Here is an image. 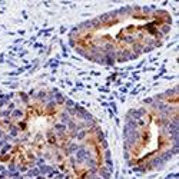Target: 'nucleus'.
Segmentation results:
<instances>
[{
	"label": "nucleus",
	"mask_w": 179,
	"mask_h": 179,
	"mask_svg": "<svg viewBox=\"0 0 179 179\" xmlns=\"http://www.w3.org/2000/svg\"><path fill=\"white\" fill-rule=\"evenodd\" d=\"M143 103H145V105H152V103H153V98L145 99V100H143Z\"/></svg>",
	"instance_id": "393cba45"
},
{
	"label": "nucleus",
	"mask_w": 179,
	"mask_h": 179,
	"mask_svg": "<svg viewBox=\"0 0 179 179\" xmlns=\"http://www.w3.org/2000/svg\"><path fill=\"white\" fill-rule=\"evenodd\" d=\"M103 158H105V161H106V159H112V158H110V151H109V149H106V151H105Z\"/></svg>",
	"instance_id": "b1692460"
},
{
	"label": "nucleus",
	"mask_w": 179,
	"mask_h": 179,
	"mask_svg": "<svg viewBox=\"0 0 179 179\" xmlns=\"http://www.w3.org/2000/svg\"><path fill=\"white\" fill-rule=\"evenodd\" d=\"M122 39H123L125 43H129V45H133V43L136 42V37H135V36H132V34H126V36H123Z\"/></svg>",
	"instance_id": "ddd939ff"
},
{
	"label": "nucleus",
	"mask_w": 179,
	"mask_h": 179,
	"mask_svg": "<svg viewBox=\"0 0 179 179\" xmlns=\"http://www.w3.org/2000/svg\"><path fill=\"white\" fill-rule=\"evenodd\" d=\"M4 171H7V168L4 165H0V172H4Z\"/></svg>",
	"instance_id": "bb28decb"
},
{
	"label": "nucleus",
	"mask_w": 179,
	"mask_h": 179,
	"mask_svg": "<svg viewBox=\"0 0 179 179\" xmlns=\"http://www.w3.org/2000/svg\"><path fill=\"white\" fill-rule=\"evenodd\" d=\"M7 171H9V172H16V171H17V165L13 162V161H12V162L7 165Z\"/></svg>",
	"instance_id": "a211bd4d"
},
{
	"label": "nucleus",
	"mask_w": 179,
	"mask_h": 179,
	"mask_svg": "<svg viewBox=\"0 0 179 179\" xmlns=\"http://www.w3.org/2000/svg\"><path fill=\"white\" fill-rule=\"evenodd\" d=\"M66 99L60 92H56L55 93V102H56V105H65V102H66Z\"/></svg>",
	"instance_id": "1a4fd4ad"
},
{
	"label": "nucleus",
	"mask_w": 179,
	"mask_h": 179,
	"mask_svg": "<svg viewBox=\"0 0 179 179\" xmlns=\"http://www.w3.org/2000/svg\"><path fill=\"white\" fill-rule=\"evenodd\" d=\"M100 146H102V149H103V151L109 149V145H107V142H106V140H102V142H100Z\"/></svg>",
	"instance_id": "5701e85b"
},
{
	"label": "nucleus",
	"mask_w": 179,
	"mask_h": 179,
	"mask_svg": "<svg viewBox=\"0 0 179 179\" xmlns=\"http://www.w3.org/2000/svg\"><path fill=\"white\" fill-rule=\"evenodd\" d=\"M83 165H85V166H86L88 169H92V168H98V166H99L98 161H96V159H95L93 156H92V158H89V159H86Z\"/></svg>",
	"instance_id": "39448f33"
},
{
	"label": "nucleus",
	"mask_w": 179,
	"mask_h": 179,
	"mask_svg": "<svg viewBox=\"0 0 179 179\" xmlns=\"http://www.w3.org/2000/svg\"><path fill=\"white\" fill-rule=\"evenodd\" d=\"M34 163H36V166L39 168V166H42V165H45V163H46V159H45L43 156H40V158H36Z\"/></svg>",
	"instance_id": "f3484780"
},
{
	"label": "nucleus",
	"mask_w": 179,
	"mask_h": 179,
	"mask_svg": "<svg viewBox=\"0 0 179 179\" xmlns=\"http://www.w3.org/2000/svg\"><path fill=\"white\" fill-rule=\"evenodd\" d=\"M19 96L22 98L23 103H26V105L29 103V95H26V93H23V92H20V93H19Z\"/></svg>",
	"instance_id": "aec40b11"
},
{
	"label": "nucleus",
	"mask_w": 179,
	"mask_h": 179,
	"mask_svg": "<svg viewBox=\"0 0 179 179\" xmlns=\"http://www.w3.org/2000/svg\"><path fill=\"white\" fill-rule=\"evenodd\" d=\"M172 156H173V153H172V151H171V149H168V151H163L162 153L159 155V158L162 159L163 162H168V161L171 159Z\"/></svg>",
	"instance_id": "6e6552de"
},
{
	"label": "nucleus",
	"mask_w": 179,
	"mask_h": 179,
	"mask_svg": "<svg viewBox=\"0 0 179 179\" xmlns=\"http://www.w3.org/2000/svg\"><path fill=\"white\" fill-rule=\"evenodd\" d=\"M70 116H69V113L66 112V110H63V112H60L59 113V122L60 123H63V125H67V123L70 122Z\"/></svg>",
	"instance_id": "20e7f679"
},
{
	"label": "nucleus",
	"mask_w": 179,
	"mask_h": 179,
	"mask_svg": "<svg viewBox=\"0 0 179 179\" xmlns=\"http://www.w3.org/2000/svg\"><path fill=\"white\" fill-rule=\"evenodd\" d=\"M46 138H47L49 145H53V146H56L57 145V138H56V135H55V130L53 129H49L47 132H46Z\"/></svg>",
	"instance_id": "7ed1b4c3"
},
{
	"label": "nucleus",
	"mask_w": 179,
	"mask_h": 179,
	"mask_svg": "<svg viewBox=\"0 0 179 179\" xmlns=\"http://www.w3.org/2000/svg\"><path fill=\"white\" fill-rule=\"evenodd\" d=\"M12 179H25V176H22V175H20V176H17V178H12Z\"/></svg>",
	"instance_id": "c756f323"
},
{
	"label": "nucleus",
	"mask_w": 179,
	"mask_h": 179,
	"mask_svg": "<svg viewBox=\"0 0 179 179\" xmlns=\"http://www.w3.org/2000/svg\"><path fill=\"white\" fill-rule=\"evenodd\" d=\"M75 105H76V103H75L72 99H66V102H65V107H66V109H69V107H75Z\"/></svg>",
	"instance_id": "6ab92c4d"
},
{
	"label": "nucleus",
	"mask_w": 179,
	"mask_h": 179,
	"mask_svg": "<svg viewBox=\"0 0 179 179\" xmlns=\"http://www.w3.org/2000/svg\"><path fill=\"white\" fill-rule=\"evenodd\" d=\"M169 30H171V26H169V25H162V26H161V32H159V33L163 36V34H168Z\"/></svg>",
	"instance_id": "dca6fc26"
},
{
	"label": "nucleus",
	"mask_w": 179,
	"mask_h": 179,
	"mask_svg": "<svg viewBox=\"0 0 179 179\" xmlns=\"http://www.w3.org/2000/svg\"><path fill=\"white\" fill-rule=\"evenodd\" d=\"M7 109L10 110V112H13V110L16 109V105H15V102H9V103H7Z\"/></svg>",
	"instance_id": "4be33fe9"
},
{
	"label": "nucleus",
	"mask_w": 179,
	"mask_h": 179,
	"mask_svg": "<svg viewBox=\"0 0 179 179\" xmlns=\"http://www.w3.org/2000/svg\"><path fill=\"white\" fill-rule=\"evenodd\" d=\"M0 139H1V138H0Z\"/></svg>",
	"instance_id": "7c9ffc66"
},
{
	"label": "nucleus",
	"mask_w": 179,
	"mask_h": 179,
	"mask_svg": "<svg viewBox=\"0 0 179 179\" xmlns=\"http://www.w3.org/2000/svg\"><path fill=\"white\" fill-rule=\"evenodd\" d=\"M3 136H4V130L0 128V138H3Z\"/></svg>",
	"instance_id": "cd10ccee"
},
{
	"label": "nucleus",
	"mask_w": 179,
	"mask_h": 179,
	"mask_svg": "<svg viewBox=\"0 0 179 179\" xmlns=\"http://www.w3.org/2000/svg\"><path fill=\"white\" fill-rule=\"evenodd\" d=\"M12 121H16V122H20L23 118H25V112L22 110V109H19V107H16L13 112H12Z\"/></svg>",
	"instance_id": "f03ea898"
},
{
	"label": "nucleus",
	"mask_w": 179,
	"mask_h": 179,
	"mask_svg": "<svg viewBox=\"0 0 179 179\" xmlns=\"http://www.w3.org/2000/svg\"><path fill=\"white\" fill-rule=\"evenodd\" d=\"M142 10H143V13H145V15H149L152 9H151V7H142Z\"/></svg>",
	"instance_id": "a878e982"
},
{
	"label": "nucleus",
	"mask_w": 179,
	"mask_h": 179,
	"mask_svg": "<svg viewBox=\"0 0 179 179\" xmlns=\"http://www.w3.org/2000/svg\"><path fill=\"white\" fill-rule=\"evenodd\" d=\"M12 116V112L9 109H4V110H0V119H9Z\"/></svg>",
	"instance_id": "2eb2a0df"
},
{
	"label": "nucleus",
	"mask_w": 179,
	"mask_h": 179,
	"mask_svg": "<svg viewBox=\"0 0 179 179\" xmlns=\"http://www.w3.org/2000/svg\"><path fill=\"white\" fill-rule=\"evenodd\" d=\"M56 106L57 105L55 100H49V102L46 103V110H47V112H53V110L56 109Z\"/></svg>",
	"instance_id": "4468645a"
},
{
	"label": "nucleus",
	"mask_w": 179,
	"mask_h": 179,
	"mask_svg": "<svg viewBox=\"0 0 179 179\" xmlns=\"http://www.w3.org/2000/svg\"><path fill=\"white\" fill-rule=\"evenodd\" d=\"M53 166H50V165H42V166H39V172H40V175H43V176H46L47 173L50 172V169H52Z\"/></svg>",
	"instance_id": "f8f14e48"
},
{
	"label": "nucleus",
	"mask_w": 179,
	"mask_h": 179,
	"mask_svg": "<svg viewBox=\"0 0 179 179\" xmlns=\"http://www.w3.org/2000/svg\"><path fill=\"white\" fill-rule=\"evenodd\" d=\"M13 149V145L12 143H6L4 146L0 148V156H4V155H9V152Z\"/></svg>",
	"instance_id": "9d476101"
},
{
	"label": "nucleus",
	"mask_w": 179,
	"mask_h": 179,
	"mask_svg": "<svg viewBox=\"0 0 179 179\" xmlns=\"http://www.w3.org/2000/svg\"><path fill=\"white\" fill-rule=\"evenodd\" d=\"M65 176H66L65 172H59V173H56V175L53 176V179H65Z\"/></svg>",
	"instance_id": "412c9836"
},
{
	"label": "nucleus",
	"mask_w": 179,
	"mask_h": 179,
	"mask_svg": "<svg viewBox=\"0 0 179 179\" xmlns=\"http://www.w3.org/2000/svg\"><path fill=\"white\" fill-rule=\"evenodd\" d=\"M98 176H100L102 179H110V176H112V169H109L107 166H99Z\"/></svg>",
	"instance_id": "f257e3e1"
},
{
	"label": "nucleus",
	"mask_w": 179,
	"mask_h": 179,
	"mask_svg": "<svg viewBox=\"0 0 179 179\" xmlns=\"http://www.w3.org/2000/svg\"><path fill=\"white\" fill-rule=\"evenodd\" d=\"M36 179H47L46 176H43V175H39V176H36Z\"/></svg>",
	"instance_id": "c85d7f7f"
},
{
	"label": "nucleus",
	"mask_w": 179,
	"mask_h": 179,
	"mask_svg": "<svg viewBox=\"0 0 179 179\" xmlns=\"http://www.w3.org/2000/svg\"><path fill=\"white\" fill-rule=\"evenodd\" d=\"M7 129H9V135H10L12 138H19V132H20V130H19V128H17L16 125L12 123Z\"/></svg>",
	"instance_id": "0eeeda50"
},
{
	"label": "nucleus",
	"mask_w": 179,
	"mask_h": 179,
	"mask_svg": "<svg viewBox=\"0 0 179 179\" xmlns=\"http://www.w3.org/2000/svg\"><path fill=\"white\" fill-rule=\"evenodd\" d=\"M88 133H89V130H88V129L79 130V132L76 133V140H85L86 136H88Z\"/></svg>",
	"instance_id": "9b49d317"
},
{
	"label": "nucleus",
	"mask_w": 179,
	"mask_h": 179,
	"mask_svg": "<svg viewBox=\"0 0 179 179\" xmlns=\"http://www.w3.org/2000/svg\"><path fill=\"white\" fill-rule=\"evenodd\" d=\"M39 175H40V172H39V168H37V166L30 168V169H27V172H26V176H27V178H36V176H39Z\"/></svg>",
	"instance_id": "423d86ee"
}]
</instances>
